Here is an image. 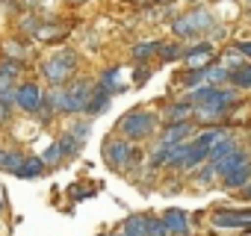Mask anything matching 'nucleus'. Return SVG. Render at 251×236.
Segmentation results:
<instances>
[{
  "label": "nucleus",
  "instance_id": "obj_1",
  "mask_svg": "<svg viewBox=\"0 0 251 236\" xmlns=\"http://www.w3.org/2000/svg\"><path fill=\"white\" fill-rule=\"evenodd\" d=\"M89 100H92V86H89L86 80H77L74 86H68V89L50 94L53 109H65V112H80V109L89 106Z\"/></svg>",
  "mask_w": 251,
  "mask_h": 236
},
{
  "label": "nucleus",
  "instance_id": "obj_2",
  "mask_svg": "<svg viewBox=\"0 0 251 236\" xmlns=\"http://www.w3.org/2000/svg\"><path fill=\"white\" fill-rule=\"evenodd\" d=\"M74 68H77V56H74L71 50H59V53H53V56L42 65L45 80L53 83V86H62V83L74 74Z\"/></svg>",
  "mask_w": 251,
  "mask_h": 236
},
{
  "label": "nucleus",
  "instance_id": "obj_3",
  "mask_svg": "<svg viewBox=\"0 0 251 236\" xmlns=\"http://www.w3.org/2000/svg\"><path fill=\"white\" fill-rule=\"evenodd\" d=\"M151 130H154V115L151 112H130V115H124V121H121V133L130 136V139H145Z\"/></svg>",
  "mask_w": 251,
  "mask_h": 236
},
{
  "label": "nucleus",
  "instance_id": "obj_4",
  "mask_svg": "<svg viewBox=\"0 0 251 236\" xmlns=\"http://www.w3.org/2000/svg\"><path fill=\"white\" fill-rule=\"evenodd\" d=\"M210 24H213L210 12L195 9L192 15H186V18H177V21H175V33H177V36H198V33L210 30Z\"/></svg>",
  "mask_w": 251,
  "mask_h": 236
},
{
  "label": "nucleus",
  "instance_id": "obj_5",
  "mask_svg": "<svg viewBox=\"0 0 251 236\" xmlns=\"http://www.w3.org/2000/svg\"><path fill=\"white\" fill-rule=\"evenodd\" d=\"M103 154H106L109 165H118V168L130 165V163L136 160V151L130 148V142H109V145L103 148Z\"/></svg>",
  "mask_w": 251,
  "mask_h": 236
},
{
  "label": "nucleus",
  "instance_id": "obj_6",
  "mask_svg": "<svg viewBox=\"0 0 251 236\" xmlns=\"http://www.w3.org/2000/svg\"><path fill=\"white\" fill-rule=\"evenodd\" d=\"M18 106L27 109V112H39L45 106V92L36 86V83H24L18 89Z\"/></svg>",
  "mask_w": 251,
  "mask_h": 236
},
{
  "label": "nucleus",
  "instance_id": "obj_7",
  "mask_svg": "<svg viewBox=\"0 0 251 236\" xmlns=\"http://www.w3.org/2000/svg\"><path fill=\"white\" fill-rule=\"evenodd\" d=\"M210 59H213V47H210V45H195V47L186 53V62H189V68H192V71L207 68V65H210Z\"/></svg>",
  "mask_w": 251,
  "mask_h": 236
},
{
  "label": "nucleus",
  "instance_id": "obj_8",
  "mask_svg": "<svg viewBox=\"0 0 251 236\" xmlns=\"http://www.w3.org/2000/svg\"><path fill=\"white\" fill-rule=\"evenodd\" d=\"M216 165V174H222V177H227L230 171H236V168H242L245 165V154H239V151H230L227 157H222L219 163H213Z\"/></svg>",
  "mask_w": 251,
  "mask_h": 236
},
{
  "label": "nucleus",
  "instance_id": "obj_9",
  "mask_svg": "<svg viewBox=\"0 0 251 236\" xmlns=\"http://www.w3.org/2000/svg\"><path fill=\"white\" fill-rule=\"evenodd\" d=\"M163 221H166L169 233H175V236H186V230H189V221H186V212L183 210H169Z\"/></svg>",
  "mask_w": 251,
  "mask_h": 236
},
{
  "label": "nucleus",
  "instance_id": "obj_10",
  "mask_svg": "<svg viewBox=\"0 0 251 236\" xmlns=\"http://www.w3.org/2000/svg\"><path fill=\"white\" fill-rule=\"evenodd\" d=\"M186 136H189V124H172V127L166 130V136H163L160 151H172V148L180 145V139H186Z\"/></svg>",
  "mask_w": 251,
  "mask_h": 236
},
{
  "label": "nucleus",
  "instance_id": "obj_11",
  "mask_svg": "<svg viewBox=\"0 0 251 236\" xmlns=\"http://www.w3.org/2000/svg\"><path fill=\"white\" fill-rule=\"evenodd\" d=\"M124 233L127 236H148V218L145 215H130L124 221Z\"/></svg>",
  "mask_w": 251,
  "mask_h": 236
},
{
  "label": "nucleus",
  "instance_id": "obj_12",
  "mask_svg": "<svg viewBox=\"0 0 251 236\" xmlns=\"http://www.w3.org/2000/svg\"><path fill=\"white\" fill-rule=\"evenodd\" d=\"M189 115H192V106L189 103H175V106L166 109V121L169 124H183V118H189Z\"/></svg>",
  "mask_w": 251,
  "mask_h": 236
},
{
  "label": "nucleus",
  "instance_id": "obj_13",
  "mask_svg": "<svg viewBox=\"0 0 251 236\" xmlns=\"http://www.w3.org/2000/svg\"><path fill=\"white\" fill-rule=\"evenodd\" d=\"M42 171H45V160H42V157H30V160L21 165L18 174H21V177H36V174H42Z\"/></svg>",
  "mask_w": 251,
  "mask_h": 236
},
{
  "label": "nucleus",
  "instance_id": "obj_14",
  "mask_svg": "<svg viewBox=\"0 0 251 236\" xmlns=\"http://www.w3.org/2000/svg\"><path fill=\"white\" fill-rule=\"evenodd\" d=\"M213 224H216V227H245L248 221H245L242 215H227V212H219V215H213Z\"/></svg>",
  "mask_w": 251,
  "mask_h": 236
},
{
  "label": "nucleus",
  "instance_id": "obj_15",
  "mask_svg": "<svg viewBox=\"0 0 251 236\" xmlns=\"http://www.w3.org/2000/svg\"><path fill=\"white\" fill-rule=\"evenodd\" d=\"M230 151H233V139H219V142L210 148V160H213V163H219V160H222V157H227Z\"/></svg>",
  "mask_w": 251,
  "mask_h": 236
},
{
  "label": "nucleus",
  "instance_id": "obj_16",
  "mask_svg": "<svg viewBox=\"0 0 251 236\" xmlns=\"http://www.w3.org/2000/svg\"><path fill=\"white\" fill-rule=\"evenodd\" d=\"M160 47H163V45H157V42H142V45L133 47V56H136V59H148V56L160 53Z\"/></svg>",
  "mask_w": 251,
  "mask_h": 236
},
{
  "label": "nucleus",
  "instance_id": "obj_17",
  "mask_svg": "<svg viewBox=\"0 0 251 236\" xmlns=\"http://www.w3.org/2000/svg\"><path fill=\"white\" fill-rule=\"evenodd\" d=\"M106 100H109V94H106V89H98V92L92 94V100H89V106H86V112H100V109L106 106Z\"/></svg>",
  "mask_w": 251,
  "mask_h": 236
},
{
  "label": "nucleus",
  "instance_id": "obj_18",
  "mask_svg": "<svg viewBox=\"0 0 251 236\" xmlns=\"http://www.w3.org/2000/svg\"><path fill=\"white\" fill-rule=\"evenodd\" d=\"M230 80H233L239 89H248V86H251V65H242V68H236V71L230 74Z\"/></svg>",
  "mask_w": 251,
  "mask_h": 236
},
{
  "label": "nucleus",
  "instance_id": "obj_19",
  "mask_svg": "<svg viewBox=\"0 0 251 236\" xmlns=\"http://www.w3.org/2000/svg\"><path fill=\"white\" fill-rule=\"evenodd\" d=\"M219 139H225V136H222L219 130H207V133H201V136L195 139V145H201V148H213V145H216Z\"/></svg>",
  "mask_w": 251,
  "mask_h": 236
},
{
  "label": "nucleus",
  "instance_id": "obj_20",
  "mask_svg": "<svg viewBox=\"0 0 251 236\" xmlns=\"http://www.w3.org/2000/svg\"><path fill=\"white\" fill-rule=\"evenodd\" d=\"M245 177H248V168L242 165V168H236V171H230L227 177H225V183L233 189V186H245Z\"/></svg>",
  "mask_w": 251,
  "mask_h": 236
},
{
  "label": "nucleus",
  "instance_id": "obj_21",
  "mask_svg": "<svg viewBox=\"0 0 251 236\" xmlns=\"http://www.w3.org/2000/svg\"><path fill=\"white\" fill-rule=\"evenodd\" d=\"M59 148H62V154H77L80 142H77V136H74V133H68V136H62V139H59Z\"/></svg>",
  "mask_w": 251,
  "mask_h": 236
},
{
  "label": "nucleus",
  "instance_id": "obj_22",
  "mask_svg": "<svg viewBox=\"0 0 251 236\" xmlns=\"http://www.w3.org/2000/svg\"><path fill=\"white\" fill-rule=\"evenodd\" d=\"M0 71L9 74V77H18V74H21V59H6V62H0Z\"/></svg>",
  "mask_w": 251,
  "mask_h": 236
},
{
  "label": "nucleus",
  "instance_id": "obj_23",
  "mask_svg": "<svg viewBox=\"0 0 251 236\" xmlns=\"http://www.w3.org/2000/svg\"><path fill=\"white\" fill-rule=\"evenodd\" d=\"M169 233V227H166V221H157V218H148V236H166Z\"/></svg>",
  "mask_w": 251,
  "mask_h": 236
},
{
  "label": "nucleus",
  "instance_id": "obj_24",
  "mask_svg": "<svg viewBox=\"0 0 251 236\" xmlns=\"http://www.w3.org/2000/svg\"><path fill=\"white\" fill-rule=\"evenodd\" d=\"M3 50H6V56H9V59H12V56H15V59H24V47H21L18 42H6V45H3Z\"/></svg>",
  "mask_w": 251,
  "mask_h": 236
},
{
  "label": "nucleus",
  "instance_id": "obj_25",
  "mask_svg": "<svg viewBox=\"0 0 251 236\" xmlns=\"http://www.w3.org/2000/svg\"><path fill=\"white\" fill-rule=\"evenodd\" d=\"M59 33H65V30H62V27H45V30H42V27H39V30H36V39H53V36H59Z\"/></svg>",
  "mask_w": 251,
  "mask_h": 236
},
{
  "label": "nucleus",
  "instance_id": "obj_26",
  "mask_svg": "<svg viewBox=\"0 0 251 236\" xmlns=\"http://www.w3.org/2000/svg\"><path fill=\"white\" fill-rule=\"evenodd\" d=\"M160 56H163V59H177L180 50H177V45H163V47H160Z\"/></svg>",
  "mask_w": 251,
  "mask_h": 236
},
{
  "label": "nucleus",
  "instance_id": "obj_27",
  "mask_svg": "<svg viewBox=\"0 0 251 236\" xmlns=\"http://www.w3.org/2000/svg\"><path fill=\"white\" fill-rule=\"evenodd\" d=\"M207 77H210L213 83H222V80L227 77V71H225V68H207Z\"/></svg>",
  "mask_w": 251,
  "mask_h": 236
},
{
  "label": "nucleus",
  "instance_id": "obj_28",
  "mask_svg": "<svg viewBox=\"0 0 251 236\" xmlns=\"http://www.w3.org/2000/svg\"><path fill=\"white\" fill-rule=\"evenodd\" d=\"M59 157H62V148H59V142H56V145H53V148H50V151L42 157V160H45V163H56Z\"/></svg>",
  "mask_w": 251,
  "mask_h": 236
},
{
  "label": "nucleus",
  "instance_id": "obj_29",
  "mask_svg": "<svg viewBox=\"0 0 251 236\" xmlns=\"http://www.w3.org/2000/svg\"><path fill=\"white\" fill-rule=\"evenodd\" d=\"M6 118H9V103H6V100H0V124H3Z\"/></svg>",
  "mask_w": 251,
  "mask_h": 236
},
{
  "label": "nucleus",
  "instance_id": "obj_30",
  "mask_svg": "<svg viewBox=\"0 0 251 236\" xmlns=\"http://www.w3.org/2000/svg\"><path fill=\"white\" fill-rule=\"evenodd\" d=\"M236 50H239L242 56H251V42H239V45H236Z\"/></svg>",
  "mask_w": 251,
  "mask_h": 236
},
{
  "label": "nucleus",
  "instance_id": "obj_31",
  "mask_svg": "<svg viewBox=\"0 0 251 236\" xmlns=\"http://www.w3.org/2000/svg\"><path fill=\"white\" fill-rule=\"evenodd\" d=\"M142 80H148V68H139V74H136V83H142Z\"/></svg>",
  "mask_w": 251,
  "mask_h": 236
},
{
  "label": "nucleus",
  "instance_id": "obj_32",
  "mask_svg": "<svg viewBox=\"0 0 251 236\" xmlns=\"http://www.w3.org/2000/svg\"><path fill=\"white\" fill-rule=\"evenodd\" d=\"M242 192H245V195L251 198V183H248V186H242Z\"/></svg>",
  "mask_w": 251,
  "mask_h": 236
},
{
  "label": "nucleus",
  "instance_id": "obj_33",
  "mask_svg": "<svg viewBox=\"0 0 251 236\" xmlns=\"http://www.w3.org/2000/svg\"><path fill=\"white\" fill-rule=\"evenodd\" d=\"M157 3H172V0H157Z\"/></svg>",
  "mask_w": 251,
  "mask_h": 236
},
{
  "label": "nucleus",
  "instance_id": "obj_34",
  "mask_svg": "<svg viewBox=\"0 0 251 236\" xmlns=\"http://www.w3.org/2000/svg\"><path fill=\"white\" fill-rule=\"evenodd\" d=\"M0 210H3V201H0Z\"/></svg>",
  "mask_w": 251,
  "mask_h": 236
},
{
  "label": "nucleus",
  "instance_id": "obj_35",
  "mask_svg": "<svg viewBox=\"0 0 251 236\" xmlns=\"http://www.w3.org/2000/svg\"><path fill=\"white\" fill-rule=\"evenodd\" d=\"M74 3H80V0H74Z\"/></svg>",
  "mask_w": 251,
  "mask_h": 236
},
{
  "label": "nucleus",
  "instance_id": "obj_36",
  "mask_svg": "<svg viewBox=\"0 0 251 236\" xmlns=\"http://www.w3.org/2000/svg\"><path fill=\"white\" fill-rule=\"evenodd\" d=\"M121 236H127V233H121Z\"/></svg>",
  "mask_w": 251,
  "mask_h": 236
}]
</instances>
